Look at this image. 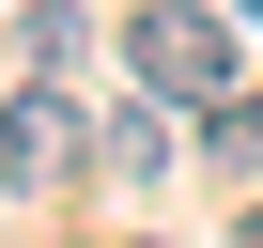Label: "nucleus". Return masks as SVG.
I'll use <instances>...</instances> for the list:
<instances>
[{"label": "nucleus", "instance_id": "f257e3e1", "mask_svg": "<svg viewBox=\"0 0 263 248\" xmlns=\"http://www.w3.org/2000/svg\"><path fill=\"white\" fill-rule=\"evenodd\" d=\"M124 62H140V93H171V109H217L232 93V16L217 0H140V16H124Z\"/></svg>", "mask_w": 263, "mask_h": 248}, {"label": "nucleus", "instance_id": "f03ea898", "mask_svg": "<svg viewBox=\"0 0 263 248\" xmlns=\"http://www.w3.org/2000/svg\"><path fill=\"white\" fill-rule=\"evenodd\" d=\"M78 155H93V109H78V93H62L47 62H31V93L0 109V186H62Z\"/></svg>", "mask_w": 263, "mask_h": 248}, {"label": "nucleus", "instance_id": "7ed1b4c3", "mask_svg": "<svg viewBox=\"0 0 263 248\" xmlns=\"http://www.w3.org/2000/svg\"><path fill=\"white\" fill-rule=\"evenodd\" d=\"M171 124H186V109L155 93V109H124V124H108V140H93V155H108L124 186H155V171H171Z\"/></svg>", "mask_w": 263, "mask_h": 248}, {"label": "nucleus", "instance_id": "20e7f679", "mask_svg": "<svg viewBox=\"0 0 263 248\" xmlns=\"http://www.w3.org/2000/svg\"><path fill=\"white\" fill-rule=\"evenodd\" d=\"M186 124H201V155H217V171H263V93H248V78H232L217 109H186Z\"/></svg>", "mask_w": 263, "mask_h": 248}, {"label": "nucleus", "instance_id": "39448f33", "mask_svg": "<svg viewBox=\"0 0 263 248\" xmlns=\"http://www.w3.org/2000/svg\"><path fill=\"white\" fill-rule=\"evenodd\" d=\"M232 248H263V202H248V233H232Z\"/></svg>", "mask_w": 263, "mask_h": 248}]
</instances>
